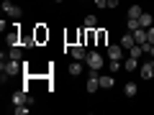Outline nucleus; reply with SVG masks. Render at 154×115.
Here are the masks:
<instances>
[{
	"label": "nucleus",
	"mask_w": 154,
	"mask_h": 115,
	"mask_svg": "<svg viewBox=\"0 0 154 115\" xmlns=\"http://www.w3.org/2000/svg\"><path fill=\"white\" fill-rule=\"evenodd\" d=\"M23 72V64L18 59H8V61H3V82H5L8 77H16V74H21Z\"/></svg>",
	"instance_id": "1"
},
{
	"label": "nucleus",
	"mask_w": 154,
	"mask_h": 115,
	"mask_svg": "<svg viewBox=\"0 0 154 115\" xmlns=\"http://www.w3.org/2000/svg\"><path fill=\"white\" fill-rule=\"evenodd\" d=\"M85 61H88V66H90L93 72L103 69V56H100L98 51H90V54H88V59H85Z\"/></svg>",
	"instance_id": "2"
},
{
	"label": "nucleus",
	"mask_w": 154,
	"mask_h": 115,
	"mask_svg": "<svg viewBox=\"0 0 154 115\" xmlns=\"http://www.w3.org/2000/svg\"><path fill=\"white\" fill-rule=\"evenodd\" d=\"M69 54H72V59H80V61L88 59V49H85V44H72Z\"/></svg>",
	"instance_id": "3"
},
{
	"label": "nucleus",
	"mask_w": 154,
	"mask_h": 115,
	"mask_svg": "<svg viewBox=\"0 0 154 115\" xmlns=\"http://www.w3.org/2000/svg\"><path fill=\"white\" fill-rule=\"evenodd\" d=\"M3 10H5V16H11V18H21V8L13 5L11 0H5V3H3Z\"/></svg>",
	"instance_id": "4"
},
{
	"label": "nucleus",
	"mask_w": 154,
	"mask_h": 115,
	"mask_svg": "<svg viewBox=\"0 0 154 115\" xmlns=\"http://www.w3.org/2000/svg\"><path fill=\"white\" fill-rule=\"evenodd\" d=\"M139 72H141L144 79H154V59L146 61V64H141V66H139Z\"/></svg>",
	"instance_id": "5"
},
{
	"label": "nucleus",
	"mask_w": 154,
	"mask_h": 115,
	"mask_svg": "<svg viewBox=\"0 0 154 115\" xmlns=\"http://www.w3.org/2000/svg\"><path fill=\"white\" fill-rule=\"evenodd\" d=\"M108 59H123V46H108Z\"/></svg>",
	"instance_id": "6"
},
{
	"label": "nucleus",
	"mask_w": 154,
	"mask_h": 115,
	"mask_svg": "<svg viewBox=\"0 0 154 115\" xmlns=\"http://www.w3.org/2000/svg\"><path fill=\"white\" fill-rule=\"evenodd\" d=\"M69 74H72V77H80V74H82V61H80V59H72V64H69Z\"/></svg>",
	"instance_id": "7"
},
{
	"label": "nucleus",
	"mask_w": 154,
	"mask_h": 115,
	"mask_svg": "<svg viewBox=\"0 0 154 115\" xmlns=\"http://www.w3.org/2000/svg\"><path fill=\"white\" fill-rule=\"evenodd\" d=\"M85 87H88V92H90V95H93L95 90H100V77H95V74H93V77L88 79V84H85Z\"/></svg>",
	"instance_id": "8"
},
{
	"label": "nucleus",
	"mask_w": 154,
	"mask_h": 115,
	"mask_svg": "<svg viewBox=\"0 0 154 115\" xmlns=\"http://www.w3.org/2000/svg\"><path fill=\"white\" fill-rule=\"evenodd\" d=\"M134 44H136V38H134V33H131V31H128V33H126V36H123V38H121V46H123V49H126V51H128V49H131V46H134Z\"/></svg>",
	"instance_id": "9"
},
{
	"label": "nucleus",
	"mask_w": 154,
	"mask_h": 115,
	"mask_svg": "<svg viewBox=\"0 0 154 115\" xmlns=\"http://www.w3.org/2000/svg\"><path fill=\"white\" fill-rule=\"evenodd\" d=\"M141 54H146L141 44H134L131 49H128V56H134V59H141Z\"/></svg>",
	"instance_id": "10"
},
{
	"label": "nucleus",
	"mask_w": 154,
	"mask_h": 115,
	"mask_svg": "<svg viewBox=\"0 0 154 115\" xmlns=\"http://www.w3.org/2000/svg\"><path fill=\"white\" fill-rule=\"evenodd\" d=\"M139 26L141 28H152V13H141V16H139Z\"/></svg>",
	"instance_id": "11"
},
{
	"label": "nucleus",
	"mask_w": 154,
	"mask_h": 115,
	"mask_svg": "<svg viewBox=\"0 0 154 115\" xmlns=\"http://www.w3.org/2000/svg\"><path fill=\"white\" fill-rule=\"evenodd\" d=\"M123 69H128V72L139 69V59H134V56H126V61H123Z\"/></svg>",
	"instance_id": "12"
},
{
	"label": "nucleus",
	"mask_w": 154,
	"mask_h": 115,
	"mask_svg": "<svg viewBox=\"0 0 154 115\" xmlns=\"http://www.w3.org/2000/svg\"><path fill=\"white\" fill-rule=\"evenodd\" d=\"M134 38H136V44H146V28H136Z\"/></svg>",
	"instance_id": "13"
},
{
	"label": "nucleus",
	"mask_w": 154,
	"mask_h": 115,
	"mask_svg": "<svg viewBox=\"0 0 154 115\" xmlns=\"http://www.w3.org/2000/svg\"><path fill=\"white\" fill-rule=\"evenodd\" d=\"M100 87H103V90H110V87H113V77H110V74H103V77H100Z\"/></svg>",
	"instance_id": "14"
},
{
	"label": "nucleus",
	"mask_w": 154,
	"mask_h": 115,
	"mask_svg": "<svg viewBox=\"0 0 154 115\" xmlns=\"http://www.w3.org/2000/svg\"><path fill=\"white\" fill-rule=\"evenodd\" d=\"M5 44H8V46H18V31H11V33H8V36H5Z\"/></svg>",
	"instance_id": "15"
},
{
	"label": "nucleus",
	"mask_w": 154,
	"mask_h": 115,
	"mask_svg": "<svg viewBox=\"0 0 154 115\" xmlns=\"http://www.w3.org/2000/svg\"><path fill=\"white\" fill-rule=\"evenodd\" d=\"M136 84H134V82H126V87H123V92H126V97H134V95H136Z\"/></svg>",
	"instance_id": "16"
},
{
	"label": "nucleus",
	"mask_w": 154,
	"mask_h": 115,
	"mask_svg": "<svg viewBox=\"0 0 154 115\" xmlns=\"http://www.w3.org/2000/svg\"><path fill=\"white\" fill-rule=\"evenodd\" d=\"M44 38H49V31H44V28L38 26V28H36V44H41Z\"/></svg>",
	"instance_id": "17"
},
{
	"label": "nucleus",
	"mask_w": 154,
	"mask_h": 115,
	"mask_svg": "<svg viewBox=\"0 0 154 115\" xmlns=\"http://www.w3.org/2000/svg\"><path fill=\"white\" fill-rule=\"evenodd\" d=\"M85 28H93V31H95V28H98V18L88 16V18H85Z\"/></svg>",
	"instance_id": "18"
},
{
	"label": "nucleus",
	"mask_w": 154,
	"mask_h": 115,
	"mask_svg": "<svg viewBox=\"0 0 154 115\" xmlns=\"http://www.w3.org/2000/svg\"><path fill=\"white\" fill-rule=\"evenodd\" d=\"M141 8H139V5H128V18H139V16H141Z\"/></svg>",
	"instance_id": "19"
},
{
	"label": "nucleus",
	"mask_w": 154,
	"mask_h": 115,
	"mask_svg": "<svg viewBox=\"0 0 154 115\" xmlns=\"http://www.w3.org/2000/svg\"><path fill=\"white\" fill-rule=\"evenodd\" d=\"M21 56H23L21 46H11V59H18V61H21Z\"/></svg>",
	"instance_id": "20"
},
{
	"label": "nucleus",
	"mask_w": 154,
	"mask_h": 115,
	"mask_svg": "<svg viewBox=\"0 0 154 115\" xmlns=\"http://www.w3.org/2000/svg\"><path fill=\"white\" fill-rule=\"evenodd\" d=\"M105 38H108V36H105V31H98V33H95V41H98L100 46L105 44Z\"/></svg>",
	"instance_id": "21"
},
{
	"label": "nucleus",
	"mask_w": 154,
	"mask_h": 115,
	"mask_svg": "<svg viewBox=\"0 0 154 115\" xmlns=\"http://www.w3.org/2000/svg\"><path fill=\"white\" fill-rule=\"evenodd\" d=\"M28 113V105H16V115H26Z\"/></svg>",
	"instance_id": "22"
},
{
	"label": "nucleus",
	"mask_w": 154,
	"mask_h": 115,
	"mask_svg": "<svg viewBox=\"0 0 154 115\" xmlns=\"http://www.w3.org/2000/svg\"><path fill=\"white\" fill-rule=\"evenodd\" d=\"M146 44H154V26L146 28Z\"/></svg>",
	"instance_id": "23"
},
{
	"label": "nucleus",
	"mask_w": 154,
	"mask_h": 115,
	"mask_svg": "<svg viewBox=\"0 0 154 115\" xmlns=\"http://www.w3.org/2000/svg\"><path fill=\"white\" fill-rule=\"evenodd\" d=\"M93 3H95L98 8H108V0H93Z\"/></svg>",
	"instance_id": "24"
},
{
	"label": "nucleus",
	"mask_w": 154,
	"mask_h": 115,
	"mask_svg": "<svg viewBox=\"0 0 154 115\" xmlns=\"http://www.w3.org/2000/svg\"><path fill=\"white\" fill-rule=\"evenodd\" d=\"M118 5V0H108V8H116Z\"/></svg>",
	"instance_id": "25"
},
{
	"label": "nucleus",
	"mask_w": 154,
	"mask_h": 115,
	"mask_svg": "<svg viewBox=\"0 0 154 115\" xmlns=\"http://www.w3.org/2000/svg\"><path fill=\"white\" fill-rule=\"evenodd\" d=\"M149 56H152V59H154V46H152V49H149Z\"/></svg>",
	"instance_id": "26"
},
{
	"label": "nucleus",
	"mask_w": 154,
	"mask_h": 115,
	"mask_svg": "<svg viewBox=\"0 0 154 115\" xmlns=\"http://www.w3.org/2000/svg\"><path fill=\"white\" fill-rule=\"evenodd\" d=\"M57 3H64V0H57Z\"/></svg>",
	"instance_id": "27"
}]
</instances>
